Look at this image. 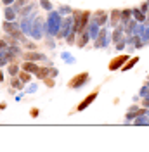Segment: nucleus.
I'll use <instances>...</instances> for the list:
<instances>
[{
    "mask_svg": "<svg viewBox=\"0 0 149 152\" xmlns=\"http://www.w3.org/2000/svg\"><path fill=\"white\" fill-rule=\"evenodd\" d=\"M12 18H14V14H12L10 10H7V19H12Z\"/></svg>",
    "mask_w": 149,
    "mask_h": 152,
    "instance_id": "obj_10",
    "label": "nucleus"
},
{
    "mask_svg": "<svg viewBox=\"0 0 149 152\" xmlns=\"http://www.w3.org/2000/svg\"><path fill=\"white\" fill-rule=\"evenodd\" d=\"M47 73H49V69H38V78H45L47 76Z\"/></svg>",
    "mask_w": 149,
    "mask_h": 152,
    "instance_id": "obj_7",
    "label": "nucleus"
},
{
    "mask_svg": "<svg viewBox=\"0 0 149 152\" xmlns=\"http://www.w3.org/2000/svg\"><path fill=\"white\" fill-rule=\"evenodd\" d=\"M127 59H128L127 56H120V57H116V59H113L111 64H109V69H111V71L118 69V67H120L121 64H123V62H127Z\"/></svg>",
    "mask_w": 149,
    "mask_h": 152,
    "instance_id": "obj_2",
    "label": "nucleus"
},
{
    "mask_svg": "<svg viewBox=\"0 0 149 152\" xmlns=\"http://www.w3.org/2000/svg\"><path fill=\"white\" fill-rule=\"evenodd\" d=\"M95 97H97V92L90 94V95H89V97L83 100V102H82V104L78 105V111H83V109H87V107H89V104H92L94 100H95Z\"/></svg>",
    "mask_w": 149,
    "mask_h": 152,
    "instance_id": "obj_3",
    "label": "nucleus"
},
{
    "mask_svg": "<svg viewBox=\"0 0 149 152\" xmlns=\"http://www.w3.org/2000/svg\"><path fill=\"white\" fill-rule=\"evenodd\" d=\"M87 80H89V75H87V73H83V75H80V76H76V78H73L69 85L73 86V88H78V86H83L82 83H85Z\"/></svg>",
    "mask_w": 149,
    "mask_h": 152,
    "instance_id": "obj_1",
    "label": "nucleus"
},
{
    "mask_svg": "<svg viewBox=\"0 0 149 152\" xmlns=\"http://www.w3.org/2000/svg\"><path fill=\"white\" fill-rule=\"evenodd\" d=\"M16 73H18V67L12 66V67H10V75H16Z\"/></svg>",
    "mask_w": 149,
    "mask_h": 152,
    "instance_id": "obj_8",
    "label": "nucleus"
},
{
    "mask_svg": "<svg viewBox=\"0 0 149 152\" xmlns=\"http://www.w3.org/2000/svg\"><path fill=\"white\" fill-rule=\"evenodd\" d=\"M21 80H23V81H28L30 76H28V75H21Z\"/></svg>",
    "mask_w": 149,
    "mask_h": 152,
    "instance_id": "obj_9",
    "label": "nucleus"
},
{
    "mask_svg": "<svg viewBox=\"0 0 149 152\" xmlns=\"http://www.w3.org/2000/svg\"><path fill=\"white\" fill-rule=\"evenodd\" d=\"M10 2H12V0H4V4H10Z\"/></svg>",
    "mask_w": 149,
    "mask_h": 152,
    "instance_id": "obj_11",
    "label": "nucleus"
},
{
    "mask_svg": "<svg viewBox=\"0 0 149 152\" xmlns=\"http://www.w3.org/2000/svg\"><path fill=\"white\" fill-rule=\"evenodd\" d=\"M137 61H139V59H137V57H134V59H132V61H128V64H127V66L123 67V71H127V69H128V67H132V66H134V64H135V62H137Z\"/></svg>",
    "mask_w": 149,
    "mask_h": 152,
    "instance_id": "obj_6",
    "label": "nucleus"
},
{
    "mask_svg": "<svg viewBox=\"0 0 149 152\" xmlns=\"http://www.w3.org/2000/svg\"><path fill=\"white\" fill-rule=\"evenodd\" d=\"M23 69H24V71H30V73H37V71H38V67L35 66V64H31V62L24 64V66H23Z\"/></svg>",
    "mask_w": 149,
    "mask_h": 152,
    "instance_id": "obj_4",
    "label": "nucleus"
},
{
    "mask_svg": "<svg viewBox=\"0 0 149 152\" xmlns=\"http://www.w3.org/2000/svg\"><path fill=\"white\" fill-rule=\"evenodd\" d=\"M26 59H30V61H38V59H45V56L44 54H28Z\"/></svg>",
    "mask_w": 149,
    "mask_h": 152,
    "instance_id": "obj_5",
    "label": "nucleus"
}]
</instances>
